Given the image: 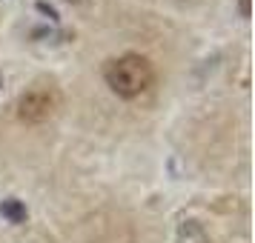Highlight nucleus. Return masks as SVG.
Listing matches in <instances>:
<instances>
[{
  "mask_svg": "<svg viewBox=\"0 0 255 243\" xmlns=\"http://www.w3.org/2000/svg\"><path fill=\"white\" fill-rule=\"evenodd\" d=\"M241 14L244 17H250V0H241Z\"/></svg>",
  "mask_w": 255,
  "mask_h": 243,
  "instance_id": "nucleus-5",
  "label": "nucleus"
},
{
  "mask_svg": "<svg viewBox=\"0 0 255 243\" xmlns=\"http://www.w3.org/2000/svg\"><path fill=\"white\" fill-rule=\"evenodd\" d=\"M66 3H83V0H66Z\"/></svg>",
  "mask_w": 255,
  "mask_h": 243,
  "instance_id": "nucleus-7",
  "label": "nucleus"
},
{
  "mask_svg": "<svg viewBox=\"0 0 255 243\" xmlns=\"http://www.w3.org/2000/svg\"><path fill=\"white\" fill-rule=\"evenodd\" d=\"M55 109H58V97L49 89H29L17 100V117L26 123H43L55 115Z\"/></svg>",
  "mask_w": 255,
  "mask_h": 243,
  "instance_id": "nucleus-2",
  "label": "nucleus"
},
{
  "mask_svg": "<svg viewBox=\"0 0 255 243\" xmlns=\"http://www.w3.org/2000/svg\"><path fill=\"white\" fill-rule=\"evenodd\" d=\"M0 89H3V72H0Z\"/></svg>",
  "mask_w": 255,
  "mask_h": 243,
  "instance_id": "nucleus-6",
  "label": "nucleus"
},
{
  "mask_svg": "<svg viewBox=\"0 0 255 243\" xmlns=\"http://www.w3.org/2000/svg\"><path fill=\"white\" fill-rule=\"evenodd\" d=\"M104 81L118 97L132 100V97L143 94L152 86L155 69H152V63L143 58V55H121V58L106 63Z\"/></svg>",
  "mask_w": 255,
  "mask_h": 243,
  "instance_id": "nucleus-1",
  "label": "nucleus"
},
{
  "mask_svg": "<svg viewBox=\"0 0 255 243\" xmlns=\"http://www.w3.org/2000/svg\"><path fill=\"white\" fill-rule=\"evenodd\" d=\"M0 215L9 220V223H23L29 212H26L23 200H17V197H6V200L0 203Z\"/></svg>",
  "mask_w": 255,
  "mask_h": 243,
  "instance_id": "nucleus-3",
  "label": "nucleus"
},
{
  "mask_svg": "<svg viewBox=\"0 0 255 243\" xmlns=\"http://www.w3.org/2000/svg\"><path fill=\"white\" fill-rule=\"evenodd\" d=\"M37 12H43L49 17V20H58L60 14H58V9H55V6H49V3H43V0H40V3H37Z\"/></svg>",
  "mask_w": 255,
  "mask_h": 243,
  "instance_id": "nucleus-4",
  "label": "nucleus"
}]
</instances>
